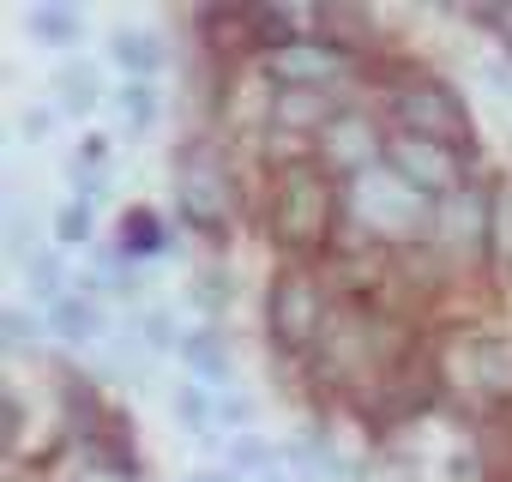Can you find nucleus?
Masks as SVG:
<instances>
[{
	"mask_svg": "<svg viewBox=\"0 0 512 482\" xmlns=\"http://www.w3.org/2000/svg\"><path fill=\"white\" fill-rule=\"evenodd\" d=\"M0 326H7V344H13V350H19V344H25V338H31V320H25V314H19V308H13V314H7V320H0Z\"/></svg>",
	"mask_w": 512,
	"mask_h": 482,
	"instance_id": "nucleus-21",
	"label": "nucleus"
},
{
	"mask_svg": "<svg viewBox=\"0 0 512 482\" xmlns=\"http://www.w3.org/2000/svg\"><path fill=\"white\" fill-rule=\"evenodd\" d=\"M91 85H97V79H91L85 67H73V73H67V109H91V97H97Z\"/></svg>",
	"mask_w": 512,
	"mask_h": 482,
	"instance_id": "nucleus-19",
	"label": "nucleus"
},
{
	"mask_svg": "<svg viewBox=\"0 0 512 482\" xmlns=\"http://www.w3.org/2000/svg\"><path fill=\"white\" fill-rule=\"evenodd\" d=\"M139 344L169 350V314H145V320H139Z\"/></svg>",
	"mask_w": 512,
	"mask_h": 482,
	"instance_id": "nucleus-20",
	"label": "nucleus"
},
{
	"mask_svg": "<svg viewBox=\"0 0 512 482\" xmlns=\"http://www.w3.org/2000/svg\"><path fill=\"white\" fill-rule=\"evenodd\" d=\"M266 67H272L278 79H290V91H326V85L344 73V49H332V43H320V37H296V43L272 49Z\"/></svg>",
	"mask_w": 512,
	"mask_h": 482,
	"instance_id": "nucleus-5",
	"label": "nucleus"
},
{
	"mask_svg": "<svg viewBox=\"0 0 512 482\" xmlns=\"http://www.w3.org/2000/svg\"><path fill=\"white\" fill-rule=\"evenodd\" d=\"M320 320H326V302H320V290L308 284V278H284L278 290H272V332L284 338V344H314V332H320Z\"/></svg>",
	"mask_w": 512,
	"mask_h": 482,
	"instance_id": "nucleus-7",
	"label": "nucleus"
},
{
	"mask_svg": "<svg viewBox=\"0 0 512 482\" xmlns=\"http://www.w3.org/2000/svg\"><path fill=\"white\" fill-rule=\"evenodd\" d=\"M121 115H127V127H133V133H145V127L157 121V85H151V79L127 85V91H121Z\"/></svg>",
	"mask_w": 512,
	"mask_h": 482,
	"instance_id": "nucleus-16",
	"label": "nucleus"
},
{
	"mask_svg": "<svg viewBox=\"0 0 512 482\" xmlns=\"http://www.w3.org/2000/svg\"><path fill=\"white\" fill-rule=\"evenodd\" d=\"M121 235H127V254H157V248H163L157 211H127V217H121Z\"/></svg>",
	"mask_w": 512,
	"mask_h": 482,
	"instance_id": "nucleus-15",
	"label": "nucleus"
},
{
	"mask_svg": "<svg viewBox=\"0 0 512 482\" xmlns=\"http://www.w3.org/2000/svg\"><path fill=\"white\" fill-rule=\"evenodd\" d=\"M320 133H326V151H332V157H338L350 175H362V169H374V163H380L374 127H368L362 115H338V121H326Z\"/></svg>",
	"mask_w": 512,
	"mask_h": 482,
	"instance_id": "nucleus-8",
	"label": "nucleus"
},
{
	"mask_svg": "<svg viewBox=\"0 0 512 482\" xmlns=\"http://www.w3.org/2000/svg\"><path fill=\"white\" fill-rule=\"evenodd\" d=\"M332 211H338V199H332V187L320 175H308V169L284 175L278 217H272L278 223V241H284V248H320L326 229H332Z\"/></svg>",
	"mask_w": 512,
	"mask_h": 482,
	"instance_id": "nucleus-2",
	"label": "nucleus"
},
{
	"mask_svg": "<svg viewBox=\"0 0 512 482\" xmlns=\"http://www.w3.org/2000/svg\"><path fill=\"white\" fill-rule=\"evenodd\" d=\"M109 55H115V67L127 73V85H139V79H151V73L163 67V43H157L151 31H121Z\"/></svg>",
	"mask_w": 512,
	"mask_h": 482,
	"instance_id": "nucleus-10",
	"label": "nucleus"
},
{
	"mask_svg": "<svg viewBox=\"0 0 512 482\" xmlns=\"http://www.w3.org/2000/svg\"><path fill=\"white\" fill-rule=\"evenodd\" d=\"M350 211H356L374 235H416V229L440 223V205H434L416 181H404L392 163H374V169H362V175L350 181Z\"/></svg>",
	"mask_w": 512,
	"mask_h": 482,
	"instance_id": "nucleus-1",
	"label": "nucleus"
},
{
	"mask_svg": "<svg viewBox=\"0 0 512 482\" xmlns=\"http://www.w3.org/2000/svg\"><path fill=\"white\" fill-rule=\"evenodd\" d=\"M284 458H290V464H302L314 482H338V476H344V464H338L320 440H296V446H284Z\"/></svg>",
	"mask_w": 512,
	"mask_h": 482,
	"instance_id": "nucleus-14",
	"label": "nucleus"
},
{
	"mask_svg": "<svg viewBox=\"0 0 512 482\" xmlns=\"http://www.w3.org/2000/svg\"><path fill=\"white\" fill-rule=\"evenodd\" d=\"M49 326H55L61 338H73V344L103 338V314H97L91 296H67V302H55V308H49Z\"/></svg>",
	"mask_w": 512,
	"mask_h": 482,
	"instance_id": "nucleus-11",
	"label": "nucleus"
},
{
	"mask_svg": "<svg viewBox=\"0 0 512 482\" xmlns=\"http://www.w3.org/2000/svg\"><path fill=\"white\" fill-rule=\"evenodd\" d=\"M488 19H500V25H512V7H506V13H488Z\"/></svg>",
	"mask_w": 512,
	"mask_h": 482,
	"instance_id": "nucleus-22",
	"label": "nucleus"
},
{
	"mask_svg": "<svg viewBox=\"0 0 512 482\" xmlns=\"http://www.w3.org/2000/svg\"><path fill=\"white\" fill-rule=\"evenodd\" d=\"M31 296H37V302H49V308H55V302H67V272H61L55 260H31Z\"/></svg>",
	"mask_w": 512,
	"mask_h": 482,
	"instance_id": "nucleus-17",
	"label": "nucleus"
},
{
	"mask_svg": "<svg viewBox=\"0 0 512 482\" xmlns=\"http://www.w3.org/2000/svg\"><path fill=\"white\" fill-rule=\"evenodd\" d=\"M31 31H37L49 49H73V43H79V13H73V7H31Z\"/></svg>",
	"mask_w": 512,
	"mask_h": 482,
	"instance_id": "nucleus-13",
	"label": "nucleus"
},
{
	"mask_svg": "<svg viewBox=\"0 0 512 482\" xmlns=\"http://www.w3.org/2000/svg\"><path fill=\"white\" fill-rule=\"evenodd\" d=\"M181 356H187L193 380H199L205 392H217V398H223V386H229V356H223V344H217V338H211L205 326L181 338Z\"/></svg>",
	"mask_w": 512,
	"mask_h": 482,
	"instance_id": "nucleus-9",
	"label": "nucleus"
},
{
	"mask_svg": "<svg viewBox=\"0 0 512 482\" xmlns=\"http://www.w3.org/2000/svg\"><path fill=\"white\" fill-rule=\"evenodd\" d=\"M392 169H398L404 181H416L434 205L458 193V157H452V145H434V139H410V133H404V139L392 145Z\"/></svg>",
	"mask_w": 512,
	"mask_h": 482,
	"instance_id": "nucleus-4",
	"label": "nucleus"
},
{
	"mask_svg": "<svg viewBox=\"0 0 512 482\" xmlns=\"http://www.w3.org/2000/svg\"><path fill=\"white\" fill-rule=\"evenodd\" d=\"M175 416H181V428H187V434H211V428H217V416H223V398H217V392H205V386H199V392H193V386H181V392H175Z\"/></svg>",
	"mask_w": 512,
	"mask_h": 482,
	"instance_id": "nucleus-12",
	"label": "nucleus"
},
{
	"mask_svg": "<svg viewBox=\"0 0 512 482\" xmlns=\"http://www.w3.org/2000/svg\"><path fill=\"white\" fill-rule=\"evenodd\" d=\"M181 211L193 229H223L229 217V187H223V169L199 151V157H181Z\"/></svg>",
	"mask_w": 512,
	"mask_h": 482,
	"instance_id": "nucleus-6",
	"label": "nucleus"
},
{
	"mask_svg": "<svg viewBox=\"0 0 512 482\" xmlns=\"http://www.w3.org/2000/svg\"><path fill=\"white\" fill-rule=\"evenodd\" d=\"M55 235H61V241H73V248H79V241L91 235V205H85V199L61 205V211H55Z\"/></svg>",
	"mask_w": 512,
	"mask_h": 482,
	"instance_id": "nucleus-18",
	"label": "nucleus"
},
{
	"mask_svg": "<svg viewBox=\"0 0 512 482\" xmlns=\"http://www.w3.org/2000/svg\"><path fill=\"white\" fill-rule=\"evenodd\" d=\"M260 482H284V476H278V470H266V476H260Z\"/></svg>",
	"mask_w": 512,
	"mask_h": 482,
	"instance_id": "nucleus-23",
	"label": "nucleus"
},
{
	"mask_svg": "<svg viewBox=\"0 0 512 482\" xmlns=\"http://www.w3.org/2000/svg\"><path fill=\"white\" fill-rule=\"evenodd\" d=\"M392 109H398L410 139H434V145H464L470 139V115L446 85H410V91L392 97Z\"/></svg>",
	"mask_w": 512,
	"mask_h": 482,
	"instance_id": "nucleus-3",
	"label": "nucleus"
},
{
	"mask_svg": "<svg viewBox=\"0 0 512 482\" xmlns=\"http://www.w3.org/2000/svg\"><path fill=\"white\" fill-rule=\"evenodd\" d=\"M506 85H512V73H506Z\"/></svg>",
	"mask_w": 512,
	"mask_h": 482,
	"instance_id": "nucleus-24",
	"label": "nucleus"
}]
</instances>
